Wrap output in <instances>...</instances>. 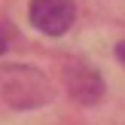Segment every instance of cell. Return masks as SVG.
<instances>
[{"label":"cell","instance_id":"obj_1","mask_svg":"<svg viewBox=\"0 0 125 125\" xmlns=\"http://www.w3.org/2000/svg\"><path fill=\"white\" fill-rule=\"evenodd\" d=\"M0 92L12 107H40L49 101L52 89H49V79L43 76L34 67H6L0 70Z\"/></svg>","mask_w":125,"mask_h":125},{"label":"cell","instance_id":"obj_2","mask_svg":"<svg viewBox=\"0 0 125 125\" xmlns=\"http://www.w3.org/2000/svg\"><path fill=\"white\" fill-rule=\"evenodd\" d=\"M31 24L49 37H61L70 31L76 18L73 0H31Z\"/></svg>","mask_w":125,"mask_h":125},{"label":"cell","instance_id":"obj_3","mask_svg":"<svg viewBox=\"0 0 125 125\" xmlns=\"http://www.w3.org/2000/svg\"><path fill=\"white\" fill-rule=\"evenodd\" d=\"M67 92H70V98L76 104L92 107V104H98L104 98V79H101V73L92 64L73 61V64L67 67Z\"/></svg>","mask_w":125,"mask_h":125},{"label":"cell","instance_id":"obj_4","mask_svg":"<svg viewBox=\"0 0 125 125\" xmlns=\"http://www.w3.org/2000/svg\"><path fill=\"white\" fill-rule=\"evenodd\" d=\"M12 37H15V28H12L9 21H0V52H6V49H9Z\"/></svg>","mask_w":125,"mask_h":125},{"label":"cell","instance_id":"obj_5","mask_svg":"<svg viewBox=\"0 0 125 125\" xmlns=\"http://www.w3.org/2000/svg\"><path fill=\"white\" fill-rule=\"evenodd\" d=\"M116 58H119V64L125 67V43H119V46H116Z\"/></svg>","mask_w":125,"mask_h":125}]
</instances>
